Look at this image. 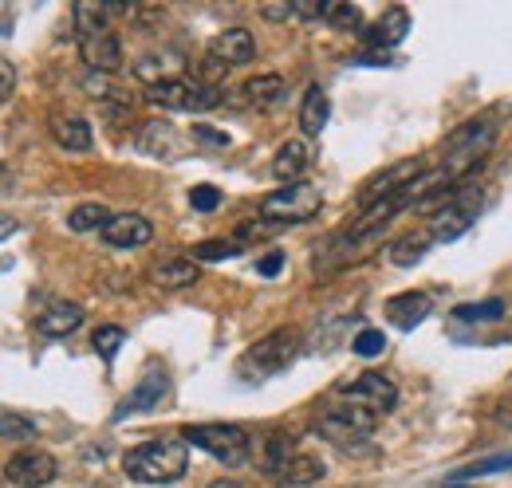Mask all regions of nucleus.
Wrapping results in <instances>:
<instances>
[{"mask_svg": "<svg viewBox=\"0 0 512 488\" xmlns=\"http://www.w3.org/2000/svg\"><path fill=\"white\" fill-rule=\"evenodd\" d=\"M123 473L134 485H174L190 473V445L182 437H154L123 457Z\"/></svg>", "mask_w": 512, "mask_h": 488, "instance_id": "1", "label": "nucleus"}, {"mask_svg": "<svg viewBox=\"0 0 512 488\" xmlns=\"http://www.w3.org/2000/svg\"><path fill=\"white\" fill-rule=\"evenodd\" d=\"M481 209H485V189L481 185H453L449 189V201L434 213V221H430V241L438 244H449L457 241V237H465L469 233V225L481 217Z\"/></svg>", "mask_w": 512, "mask_h": 488, "instance_id": "2", "label": "nucleus"}, {"mask_svg": "<svg viewBox=\"0 0 512 488\" xmlns=\"http://www.w3.org/2000/svg\"><path fill=\"white\" fill-rule=\"evenodd\" d=\"M182 441L213 453L221 465H245L249 461V433L229 422H201V426L182 429Z\"/></svg>", "mask_w": 512, "mask_h": 488, "instance_id": "3", "label": "nucleus"}, {"mask_svg": "<svg viewBox=\"0 0 512 488\" xmlns=\"http://www.w3.org/2000/svg\"><path fill=\"white\" fill-rule=\"evenodd\" d=\"M320 205H323V193L316 185L292 182L284 185V189H276V193H268L260 201V213L272 225H300V221H312L320 213Z\"/></svg>", "mask_w": 512, "mask_h": 488, "instance_id": "4", "label": "nucleus"}, {"mask_svg": "<svg viewBox=\"0 0 512 488\" xmlns=\"http://www.w3.org/2000/svg\"><path fill=\"white\" fill-rule=\"evenodd\" d=\"M300 343H304V335H300L296 327H276L272 335L256 339L253 347H249L241 370H245V374H256V378H268V374L284 370V366L300 355Z\"/></svg>", "mask_w": 512, "mask_h": 488, "instance_id": "5", "label": "nucleus"}, {"mask_svg": "<svg viewBox=\"0 0 512 488\" xmlns=\"http://www.w3.org/2000/svg\"><path fill=\"white\" fill-rule=\"evenodd\" d=\"M146 99H150L154 107H166V111H190V115L193 111H209V107L221 103V95H217L213 87H205V83H197V79H182V75L146 87Z\"/></svg>", "mask_w": 512, "mask_h": 488, "instance_id": "6", "label": "nucleus"}, {"mask_svg": "<svg viewBox=\"0 0 512 488\" xmlns=\"http://www.w3.org/2000/svg\"><path fill=\"white\" fill-rule=\"evenodd\" d=\"M375 426H379V414L367 410V406H359V402H343V406H335L331 414H323L320 418V433L323 437H331L335 445L359 441V437H367Z\"/></svg>", "mask_w": 512, "mask_h": 488, "instance_id": "7", "label": "nucleus"}, {"mask_svg": "<svg viewBox=\"0 0 512 488\" xmlns=\"http://www.w3.org/2000/svg\"><path fill=\"white\" fill-rule=\"evenodd\" d=\"M56 473H60V465H56V457L44 453V449H20V453H12V461L4 465V477L16 488H44L56 481Z\"/></svg>", "mask_w": 512, "mask_h": 488, "instance_id": "8", "label": "nucleus"}, {"mask_svg": "<svg viewBox=\"0 0 512 488\" xmlns=\"http://www.w3.org/2000/svg\"><path fill=\"white\" fill-rule=\"evenodd\" d=\"M347 402H359V406H367V410H375V414H386V410H394V402H398V386L379 374V370H367V374H359V378H351V382H343V390H339Z\"/></svg>", "mask_w": 512, "mask_h": 488, "instance_id": "9", "label": "nucleus"}, {"mask_svg": "<svg viewBox=\"0 0 512 488\" xmlns=\"http://www.w3.org/2000/svg\"><path fill=\"white\" fill-rule=\"evenodd\" d=\"M422 174H426V162H422V158H406V162H394V166L379 170V174H375L371 182L363 185V193H359L363 209H367V205H375L379 197H390V193L406 189L410 182H418Z\"/></svg>", "mask_w": 512, "mask_h": 488, "instance_id": "10", "label": "nucleus"}, {"mask_svg": "<svg viewBox=\"0 0 512 488\" xmlns=\"http://www.w3.org/2000/svg\"><path fill=\"white\" fill-rule=\"evenodd\" d=\"M209 60H217L221 67H241V63H253L256 56V40L253 32H245V28H225L221 36H213V44H209V52H205Z\"/></svg>", "mask_w": 512, "mask_h": 488, "instance_id": "11", "label": "nucleus"}, {"mask_svg": "<svg viewBox=\"0 0 512 488\" xmlns=\"http://www.w3.org/2000/svg\"><path fill=\"white\" fill-rule=\"evenodd\" d=\"M79 52H83V63L91 71H119L123 67V44L115 32H95V36H79Z\"/></svg>", "mask_w": 512, "mask_h": 488, "instance_id": "12", "label": "nucleus"}, {"mask_svg": "<svg viewBox=\"0 0 512 488\" xmlns=\"http://www.w3.org/2000/svg\"><path fill=\"white\" fill-rule=\"evenodd\" d=\"M103 241L111 248H142L154 241V225L142 213H119L103 225Z\"/></svg>", "mask_w": 512, "mask_h": 488, "instance_id": "13", "label": "nucleus"}, {"mask_svg": "<svg viewBox=\"0 0 512 488\" xmlns=\"http://www.w3.org/2000/svg\"><path fill=\"white\" fill-rule=\"evenodd\" d=\"M406 32H410V12H406L402 4H394V8H386L371 28H363L359 36H363V44H371V48H394V44L406 40Z\"/></svg>", "mask_w": 512, "mask_h": 488, "instance_id": "14", "label": "nucleus"}, {"mask_svg": "<svg viewBox=\"0 0 512 488\" xmlns=\"http://www.w3.org/2000/svg\"><path fill=\"white\" fill-rule=\"evenodd\" d=\"M170 394V378L162 374V370H150L138 386H134V394H130L127 402L119 406V414H115V422H123V418H130V414H146V410H154L162 398Z\"/></svg>", "mask_w": 512, "mask_h": 488, "instance_id": "15", "label": "nucleus"}, {"mask_svg": "<svg viewBox=\"0 0 512 488\" xmlns=\"http://www.w3.org/2000/svg\"><path fill=\"white\" fill-rule=\"evenodd\" d=\"M430 311H434V296H426V292H402V296L386 300V319L398 331H414Z\"/></svg>", "mask_w": 512, "mask_h": 488, "instance_id": "16", "label": "nucleus"}, {"mask_svg": "<svg viewBox=\"0 0 512 488\" xmlns=\"http://www.w3.org/2000/svg\"><path fill=\"white\" fill-rule=\"evenodd\" d=\"M308 166H312V146H308L304 138H292V142H284V146L276 150V158H272V178L292 185L308 174Z\"/></svg>", "mask_w": 512, "mask_h": 488, "instance_id": "17", "label": "nucleus"}, {"mask_svg": "<svg viewBox=\"0 0 512 488\" xmlns=\"http://www.w3.org/2000/svg\"><path fill=\"white\" fill-rule=\"evenodd\" d=\"M327 477V469H323L320 457H312V453H296L292 461H284L268 481H276V485L284 488H304V485H316Z\"/></svg>", "mask_w": 512, "mask_h": 488, "instance_id": "18", "label": "nucleus"}, {"mask_svg": "<svg viewBox=\"0 0 512 488\" xmlns=\"http://www.w3.org/2000/svg\"><path fill=\"white\" fill-rule=\"evenodd\" d=\"M52 138H56V146H64L71 154H87L91 146H95V138H91V126L79 119V115H52Z\"/></svg>", "mask_w": 512, "mask_h": 488, "instance_id": "19", "label": "nucleus"}, {"mask_svg": "<svg viewBox=\"0 0 512 488\" xmlns=\"http://www.w3.org/2000/svg\"><path fill=\"white\" fill-rule=\"evenodd\" d=\"M79 327H83V307L67 304V300L52 304L44 315H40V331H44L48 339H67V335L79 331Z\"/></svg>", "mask_w": 512, "mask_h": 488, "instance_id": "20", "label": "nucleus"}, {"mask_svg": "<svg viewBox=\"0 0 512 488\" xmlns=\"http://www.w3.org/2000/svg\"><path fill=\"white\" fill-rule=\"evenodd\" d=\"M197 276H201V268H197L193 260H182V256L162 260V264H154V272H150V280H154L158 288H190V284H197Z\"/></svg>", "mask_w": 512, "mask_h": 488, "instance_id": "21", "label": "nucleus"}, {"mask_svg": "<svg viewBox=\"0 0 512 488\" xmlns=\"http://www.w3.org/2000/svg\"><path fill=\"white\" fill-rule=\"evenodd\" d=\"M327 119H331V103H327L323 87H308V95H304V103H300V126H304V134H308V138L323 134Z\"/></svg>", "mask_w": 512, "mask_h": 488, "instance_id": "22", "label": "nucleus"}, {"mask_svg": "<svg viewBox=\"0 0 512 488\" xmlns=\"http://www.w3.org/2000/svg\"><path fill=\"white\" fill-rule=\"evenodd\" d=\"M111 12H115V4H99V0H79V4H75V28H79V36L111 32Z\"/></svg>", "mask_w": 512, "mask_h": 488, "instance_id": "23", "label": "nucleus"}, {"mask_svg": "<svg viewBox=\"0 0 512 488\" xmlns=\"http://www.w3.org/2000/svg\"><path fill=\"white\" fill-rule=\"evenodd\" d=\"M138 146L150 150L154 158H174L178 154V134L170 122H146L142 134H138Z\"/></svg>", "mask_w": 512, "mask_h": 488, "instance_id": "24", "label": "nucleus"}, {"mask_svg": "<svg viewBox=\"0 0 512 488\" xmlns=\"http://www.w3.org/2000/svg\"><path fill=\"white\" fill-rule=\"evenodd\" d=\"M284 91H288V83H284V75H276V71L253 75V79L245 83V99L256 103V107H272V103H280Z\"/></svg>", "mask_w": 512, "mask_h": 488, "instance_id": "25", "label": "nucleus"}, {"mask_svg": "<svg viewBox=\"0 0 512 488\" xmlns=\"http://www.w3.org/2000/svg\"><path fill=\"white\" fill-rule=\"evenodd\" d=\"M430 233H406V237H398V241L390 244V264H398V268H414L426 252H430Z\"/></svg>", "mask_w": 512, "mask_h": 488, "instance_id": "26", "label": "nucleus"}, {"mask_svg": "<svg viewBox=\"0 0 512 488\" xmlns=\"http://www.w3.org/2000/svg\"><path fill=\"white\" fill-rule=\"evenodd\" d=\"M111 221V213H107V205H99V201H87V205H75L71 213H67V229L71 233H91V229H99L103 233V225Z\"/></svg>", "mask_w": 512, "mask_h": 488, "instance_id": "27", "label": "nucleus"}, {"mask_svg": "<svg viewBox=\"0 0 512 488\" xmlns=\"http://www.w3.org/2000/svg\"><path fill=\"white\" fill-rule=\"evenodd\" d=\"M296 457V445H292V437L288 433H272L268 441H264V453H260V469H264V477H272L284 461H292Z\"/></svg>", "mask_w": 512, "mask_h": 488, "instance_id": "28", "label": "nucleus"}, {"mask_svg": "<svg viewBox=\"0 0 512 488\" xmlns=\"http://www.w3.org/2000/svg\"><path fill=\"white\" fill-rule=\"evenodd\" d=\"M501 315H505V300H477V304L453 307V319L457 323H493Z\"/></svg>", "mask_w": 512, "mask_h": 488, "instance_id": "29", "label": "nucleus"}, {"mask_svg": "<svg viewBox=\"0 0 512 488\" xmlns=\"http://www.w3.org/2000/svg\"><path fill=\"white\" fill-rule=\"evenodd\" d=\"M127 343V331L123 327H115V323H107V327H95V335H91V347H95V355L99 359H115L119 355V347Z\"/></svg>", "mask_w": 512, "mask_h": 488, "instance_id": "30", "label": "nucleus"}, {"mask_svg": "<svg viewBox=\"0 0 512 488\" xmlns=\"http://www.w3.org/2000/svg\"><path fill=\"white\" fill-rule=\"evenodd\" d=\"M501 469H512V453H497V457H485V461H477V465L457 469V473H453V485H465V481H473V477H489V473H501Z\"/></svg>", "mask_w": 512, "mask_h": 488, "instance_id": "31", "label": "nucleus"}, {"mask_svg": "<svg viewBox=\"0 0 512 488\" xmlns=\"http://www.w3.org/2000/svg\"><path fill=\"white\" fill-rule=\"evenodd\" d=\"M0 437L4 441H36V422L20 414H0Z\"/></svg>", "mask_w": 512, "mask_h": 488, "instance_id": "32", "label": "nucleus"}, {"mask_svg": "<svg viewBox=\"0 0 512 488\" xmlns=\"http://www.w3.org/2000/svg\"><path fill=\"white\" fill-rule=\"evenodd\" d=\"M233 252H237L233 241H201L190 248V260L193 264H213V260H229Z\"/></svg>", "mask_w": 512, "mask_h": 488, "instance_id": "33", "label": "nucleus"}, {"mask_svg": "<svg viewBox=\"0 0 512 488\" xmlns=\"http://www.w3.org/2000/svg\"><path fill=\"white\" fill-rule=\"evenodd\" d=\"M335 28H347V32H363V12L355 8V4H327V12H323Z\"/></svg>", "mask_w": 512, "mask_h": 488, "instance_id": "34", "label": "nucleus"}, {"mask_svg": "<svg viewBox=\"0 0 512 488\" xmlns=\"http://www.w3.org/2000/svg\"><path fill=\"white\" fill-rule=\"evenodd\" d=\"M383 351H386V335H383V331L367 327V331H359V335H355V355H363V359H379Z\"/></svg>", "mask_w": 512, "mask_h": 488, "instance_id": "35", "label": "nucleus"}, {"mask_svg": "<svg viewBox=\"0 0 512 488\" xmlns=\"http://www.w3.org/2000/svg\"><path fill=\"white\" fill-rule=\"evenodd\" d=\"M190 205L197 209V213H213V209L221 205V189H217V185H193Z\"/></svg>", "mask_w": 512, "mask_h": 488, "instance_id": "36", "label": "nucleus"}, {"mask_svg": "<svg viewBox=\"0 0 512 488\" xmlns=\"http://www.w3.org/2000/svg\"><path fill=\"white\" fill-rule=\"evenodd\" d=\"M12 91H16V67L0 56V103L12 99Z\"/></svg>", "mask_w": 512, "mask_h": 488, "instance_id": "37", "label": "nucleus"}, {"mask_svg": "<svg viewBox=\"0 0 512 488\" xmlns=\"http://www.w3.org/2000/svg\"><path fill=\"white\" fill-rule=\"evenodd\" d=\"M256 272H260V276H280V272H284V252H268V256H260Z\"/></svg>", "mask_w": 512, "mask_h": 488, "instance_id": "38", "label": "nucleus"}, {"mask_svg": "<svg viewBox=\"0 0 512 488\" xmlns=\"http://www.w3.org/2000/svg\"><path fill=\"white\" fill-rule=\"evenodd\" d=\"M260 16L264 20H288V16H296V4H264Z\"/></svg>", "mask_w": 512, "mask_h": 488, "instance_id": "39", "label": "nucleus"}, {"mask_svg": "<svg viewBox=\"0 0 512 488\" xmlns=\"http://www.w3.org/2000/svg\"><path fill=\"white\" fill-rule=\"evenodd\" d=\"M193 134H197L201 142H213V146H229V134H221V130H209V126H193Z\"/></svg>", "mask_w": 512, "mask_h": 488, "instance_id": "40", "label": "nucleus"}, {"mask_svg": "<svg viewBox=\"0 0 512 488\" xmlns=\"http://www.w3.org/2000/svg\"><path fill=\"white\" fill-rule=\"evenodd\" d=\"M20 233V221L16 217H0V241H8V237H16Z\"/></svg>", "mask_w": 512, "mask_h": 488, "instance_id": "41", "label": "nucleus"}, {"mask_svg": "<svg viewBox=\"0 0 512 488\" xmlns=\"http://www.w3.org/2000/svg\"><path fill=\"white\" fill-rule=\"evenodd\" d=\"M205 488H253L249 481H237V477H221V481H213V485H205Z\"/></svg>", "mask_w": 512, "mask_h": 488, "instance_id": "42", "label": "nucleus"}, {"mask_svg": "<svg viewBox=\"0 0 512 488\" xmlns=\"http://www.w3.org/2000/svg\"><path fill=\"white\" fill-rule=\"evenodd\" d=\"M4 185H8V170H4V166H0V189H4Z\"/></svg>", "mask_w": 512, "mask_h": 488, "instance_id": "43", "label": "nucleus"}, {"mask_svg": "<svg viewBox=\"0 0 512 488\" xmlns=\"http://www.w3.org/2000/svg\"><path fill=\"white\" fill-rule=\"evenodd\" d=\"M449 488H469V485H449Z\"/></svg>", "mask_w": 512, "mask_h": 488, "instance_id": "44", "label": "nucleus"}]
</instances>
